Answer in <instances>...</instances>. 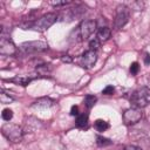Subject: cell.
<instances>
[{
    "mask_svg": "<svg viewBox=\"0 0 150 150\" xmlns=\"http://www.w3.org/2000/svg\"><path fill=\"white\" fill-rule=\"evenodd\" d=\"M70 1H53V2H50L53 6H63V5H67V4H69Z\"/></svg>",
    "mask_w": 150,
    "mask_h": 150,
    "instance_id": "obj_25",
    "label": "cell"
},
{
    "mask_svg": "<svg viewBox=\"0 0 150 150\" xmlns=\"http://www.w3.org/2000/svg\"><path fill=\"white\" fill-rule=\"evenodd\" d=\"M94 127H95V129L97 131L103 132V131H105L109 128V123L105 122V121H103V120H96L95 123H94Z\"/></svg>",
    "mask_w": 150,
    "mask_h": 150,
    "instance_id": "obj_15",
    "label": "cell"
},
{
    "mask_svg": "<svg viewBox=\"0 0 150 150\" xmlns=\"http://www.w3.org/2000/svg\"><path fill=\"white\" fill-rule=\"evenodd\" d=\"M48 48V45L43 41H29L25 42L20 46V50L25 54L29 53H36V52H43Z\"/></svg>",
    "mask_w": 150,
    "mask_h": 150,
    "instance_id": "obj_5",
    "label": "cell"
},
{
    "mask_svg": "<svg viewBox=\"0 0 150 150\" xmlns=\"http://www.w3.org/2000/svg\"><path fill=\"white\" fill-rule=\"evenodd\" d=\"M142 111L141 109L138 108H130V109H127L124 112H123V121H124V124L127 125H132V124H136L137 122H139L142 120Z\"/></svg>",
    "mask_w": 150,
    "mask_h": 150,
    "instance_id": "obj_7",
    "label": "cell"
},
{
    "mask_svg": "<svg viewBox=\"0 0 150 150\" xmlns=\"http://www.w3.org/2000/svg\"><path fill=\"white\" fill-rule=\"evenodd\" d=\"M96 139H97L96 143H97L98 146H107V145H110L111 144V141L110 139H108L105 137H102V136H97Z\"/></svg>",
    "mask_w": 150,
    "mask_h": 150,
    "instance_id": "obj_18",
    "label": "cell"
},
{
    "mask_svg": "<svg viewBox=\"0 0 150 150\" xmlns=\"http://www.w3.org/2000/svg\"><path fill=\"white\" fill-rule=\"evenodd\" d=\"M9 81L14 82L16 84H20V86H27L32 81V77H28V76H16L14 79H11Z\"/></svg>",
    "mask_w": 150,
    "mask_h": 150,
    "instance_id": "obj_12",
    "label": "cell"
},
{
    "mask_svg": "<svg viewBox=\"0 0 150 150\" xmlns=\"http://www.w3.org/2000/svg\"><path fill=\"white\" fill-rule=\"evenodd\" d=\"M138 70H139V64H138L137 62H132V63L130 64V73H131L132 75H136V74L138 73Z\"/></svg>",
    "mask_w": 150,
    "mask_h": 150,
    "instance_id": "obj_22",
    "label": "cell"
},
{
    "mask_svg": "<svg viewBox=\"0 0 150 150\" xmlns=\"http://www.w3.org/2000/svg\"><path fill=\"white\" fill-rule=\"evenodd\" d=\"M0 101H1V103L7 104V103L13 102L14 101V97L9 94V91H6L5 89H2L1 93H0Z\"/></svg>",
    "mask_w": 150,
    "mask_h": 150,
    "instance_id": "obj_13",
    "label": "cell"
},
{
    "mask_svg": "<svg viewBox=\"0 0 150 150\" xmlns=\"http://www.w3.org/2000/svg\"><path fill=\"white\" fill-rule=\"evenodd\" d=\"M114 90H115V88H114L112 86H107V87L102 90V94H104V95H111V94L114 93Z\"/></svg>",
    "mask_w": 150,
    "mask_h": 150,
    "instance_id": "obj_23",
    "label": "cell"
},
{
    "mask_svg": "<svg viewBox=\"0 0 150 150\" xmlns=\"http://www.w3.org/2000/svg\"><path fill=\"white\" fill-rule=\"evenodd\" d=\"M57 16L54 13H47L45 15H42L40 19H38L36 21L30 23V28L39 30V32H45L46 29H48L50 26L54 25V22L56 21Z\"/></svg>",
    "mask_w": 150,
    "mask_h": 150,
    "instance_id": "obj_3",
    "label": "cell"
},
{
    "mask_svg": "<svg viewBox=\"0 0 150 150\" xmlns=\"http://www.w3.org/2000/svg\"><path fill=\"white\" fill-rule=\"evenodd\" d=\"M70 115L71 116H77L79 115V107L77 105H73L70 109Z\"/></svg>",
    "mask_w": 150,
    "mask_h": 150,
    "instance_id": "obj_24",
    "label": "cell"
},
{
    "mask_svg": "<svg viewBox=\"0 0 150 150\" xmlns=\"http://www.w3.org/2000/svg\"><path fill=\"white\" fill-rule=\"evenodd\" d=\"M36 70H38V73H40L41 75H47V74L50 73L52 68H50V64H42V66H39V67L36 68Z\"/></svg>",
    "mask_w": 150,
    "mask_h": 150,
    "instance_id": "obj_17",
    "label": "cell"
},
{
    "mask_svg": "<svg viewBox=\"0 0 150 150\" xmlns=\"http://www.w3.org/2000/svg\"><path fill=\"white\" fill-rule=\"evenodd\" d=\"M1 117H2L4 121H9V120H12V117H13V111H12L11 109L6 108V109L2 110V112H1Z\"/></svg>",
    "mask_w": 150,
    "mask_h": 150,
    "instance_id": "obj_20",
    "label": "cell"
},
{
    "mask_svg": "<svg viewBox=\"0 0 150 150\" xmlns=\"http://www.w3.org/2000/svg\"><path fill=\"white\" fill-rule=\"evenodd\" d=\"M62 61L63 62H71V59L69 57V55H64V56H62Z\"/></svg>",
    "mask_w": 150,
    "mask_h": 150,
    "instance_id": "obj_27",
    "label": "cell"
},
{
    "mask_svg": "<svg viewBox=\"0 0 150 150\" xmlns=\"http://www.w3.org/2000/svg\"><path fill=\"white\" fill-rule=\"evenodd\" d=\"M97 61V54L95 50H87L81 56V66L83 68H91Z\"/></svg>",
    "mask_w": 150,
    "mask_h": 150,
    "instance_id": "obj_9",
    "label": "cell"
},
{
    "mask_svg": "<svg viewBox=\"0 0 150 150\" xmlns=\"http://www.w3.org/2000/svg\"><path fill=\"white\" fill-rule=\"evenodd\" d=\"M130 103L132 108H145L150 103V88L141 87L134 90L130 95Z\"/></svg>",
    "mask_w": 150,
    "mask_h": 150,
    "instance_id": "obj_1",
    "label": "cell"
},
{
    "mask_svg": "<svg viewBox=\"0 0 150 150\" xmlns=\"http://www.w3.org/2000/svg\"><path fill=\"white\" fill-rule=\"evenodd\" d=\"M96 101H97L96 96H94V95H87V96L84 97V105H86L88 109H90V108L94 107V104L96 103Z\"/></svg>",
    "mask_w": 150,
    "mask_h": 150,
    "instance_id": "obj_16",
    "label": "cell"
},
{
    "mask_svg": "<svg viewBox=\"0 0 150 150\" xmlns=\"http://www.w3.org/2000/svg\"><path fill=\"white\" fill-rule=\"evenodd\" d=\"M75 123H76V125L79 128H84L88 124V115L87 114H80V115H77Z\"/></svg>",
    "mask_w": 150,
    "mask_h": 150,
    "instance_id": "obj_14",
    "label": "cell"
},
{
    "mask_svg": "<svg viewBox=\"0 0 150 150\" xmlns=\"http://www.w3.org/2000/svg\"><path fill=\"white\" fill-rule=\"evenodd\" d=\"M96 30V22L94 20H84L79 26V34L81 40H88L89 36Z\"/></svg>",
    "mask_w": 150,
    "mask_h": 150,
    "instance_id": "obj_6",
    "label": "cell"
},
{
    "mask_svg": "<svg viewBox=\"0 0 150 150\" xmlns=\"http://www.w3.org/2000/svg\"><path fill=\"white\" fill-rule=\"evenodd\" d=\"M144 4L142 1H131L129 5V9H135V11H142L143 9Z\"/></svg>",
    "mask_w": 150,
    "mask_h": 150,
    "instance_id": "obj_19",
    "label": "cell"
},
{
    "mask_svg": "<svg viewBox=\"0 0 150 150\" xmlns=\"http://www.w3.org/2000/svg\"><path fill=\"white\" fill-rule=\"evenodd\" d=\"M144 63L145 64H150V54H145L144 55Z\"/></svg>",
    "mask_w": 150,
    "mask_h": 150,
    "instance_id": "obj_26",
    "label": "cell"
},
{
    "mask_svg": "<svg viewBox=\"0 0 150 150\" xmlns=\"http://www.w3.org/2000/svg\"><path fill=\"white\" fill-rule=\"evenodd\" d=\"M53 100H50V98H48V97H42V98H39L38 101H35L34 103H33V107L34 108H49V107H52L53 105Z\"/></svg>",
    "mask_w": 150,
    "mask_h": 150,
    "instance_id": "obj_11",
    "label": "cell"
},
{
    "mask_svg": "<svg viewBox=\"0 0 150 150\" xmlns=\"http://www.w3.org/2000/svg\"><path fill=\"white\" fill-rule=\"evenodd\" d=\"M111 35V32L108 27H101L98 30H97V34H96V39L100 41V42H105L107 40H109Z\"/></svg>",
    "mask_w": 150,
    "mask_h": 150,
    "instance_id": "obj_10",
    "label": "cell"
},
{
    "mask_svg": "<svg viewBox=\"0 0 150 150\" xmlns=\"http://www.w3.org/2000/svg\"><path fill=\"white\" fill-rule=\"evenodd\" d=\"M2 135L12 143H19L22 139L23 136V129L18 125V124H12V123H6L1 128Z\"/></svg>",
    "mask_w": 150,
    "mask_h": 150,
    "instance_id": "obj_2",
    "label": "cell"
},
{
    "mask_svg": "<svg viewBox=\"0 0 150 150\" xmlns=\"http://www.w3.org/2000/svg\"><path fill=\"white\" fill-rule=\"evenodd\" d=\"M129 20V8L125 5H120L116 8V15H115V21L114 25L117 29L122 28L125 26V23Z\"/></svg>",
    "mask_w": 150,
    "mask_h": 150,
    "instance_id": "obj_4",
    "label": "cell"
},
{
    "mask_svg": "<svg viewBox=\"0 0 150 150\" xmlns=\"http://www.w3.org/2000/svg\"><path fill=\"white\" fill-rule=\"evenodd\" d=\"M15 52H16L15 45L9 39L2 36L0 39V54L1 55H8V56H11V55H14Z\"/></svg>",
    "mask_w": 150,
    "mask_h": 150,
    "instance_id": "obj_8",
    "label": "cell"
},
{
    "mask_svg": "<svg viewBox=\"0 0 150 150\" xmlns=\"http://www.w3.org/2000/svg\"><path fill=\"white\" fill-rule=\"evenodd\" d=\"M98 47H100V41L97 39H94V40H91L89 42V49L90 50H95L96 52L98 49Z\"/></svg>",
    "mask_w": 150,
    "mask_h": 150,
    "instance_id": "obj_21",
    "label": "cell"
}]
</instances>
